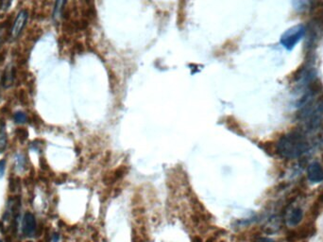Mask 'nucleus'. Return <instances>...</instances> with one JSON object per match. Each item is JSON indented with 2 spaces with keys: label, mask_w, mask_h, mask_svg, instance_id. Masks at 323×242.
<instances>
[{
  "label": "nucleus",
  "mask_w": 323,
  "mask_h": 242,
  "mask_svg": "<svg viewBox=\"0 0 323 242\" xmlns=\"http://www.w3.org/2000/svg\"><path fill=\"white\" fill-rule=\"evenodd\" d=\"M309 150L306 136L298 131H293L284 135L277 144V151L287 159L298 158Z\"/></svg>",
  "instance_id": "nucleus-1"
},
{
  "label": "nucleus",
  "mask_w": 323,
  "mask_h": 242,
  "mask_svg": "<svg viewBox=\"0 0 323 242\" xmlns=\"http://www.w3.org/2000/svg\"><path fill=\"white\" fill-rule=\"evenodd\" d=\"M304 26L297 25L291 27L281 37V44L286 48V50L291 51L298 44L299 40L303 38L305 34Z\"/></svg>",
  "instance_id": "nucleus-2"
},
{
  "label": "nucleus",
  "mask_w": 323,
  "mask_h": 242,
  "mask_svg": "<svg viewBox=\"0 0 323 242\" xmlns=\"http://www.w3.org/2000/svg\"><path fill=\"white\" fill-rule=\"evenodd\" d=\"M37 220L31 212H27L21 221V232L26 238H32L37 232Z\"/></svg>",
  "instance_id": "nucleus-3"
},
{
  "label": "nucleus",
  "mask_w": 323,
  "mask_h": 242,
  "mask_svg": "<svg viewBox=\"0 0 323 242\" xmlns=\"http://www.w3.org/2000/svg\"><path fill=\"white\" fill-rule=\"evenodd\" d=\"M28 18V13L27 10H21L19 13H17L14 21H13V26L10 29V37L15 40L18 38L22 31L24 30Z\"/></svg>",
  "instance_id": "nucleus-4"
},
{
  "label": "nucleus",
  "mask_w": 323,
  "mask_h": 242,
  "mask_svg": "<svg viewBox=\"0 0 323 242\" xmlns=\"http://www.w3.org/2000/svg\"><path fill=\"white\" fill-rule=\"evenodd\" d=\"M307 173L311 183L317 184L323 181V167L319 162L311 163L308 166Z\"/></svg>",
  "instance_id": "nucleus-5"
},
{
  "label": "nucleus",
  "mask_w": 323,
  "mask_h": 242,
  "mask_svg": "<svg viewBox=\"0 0 323 242\" xmlns=\"http://www.w3.org/2000/svg\"><path fill=\"white\" fill-rule=\"evenodd\" d=\"M14 168L16 171L24 172L27 169V159L24 153H16L14 156Z\"/></svg>",
  "instance_id": "nucleus-6"
},
{
  "label": "nucleus",
  "mask_w": 323,
  "mask_h": 242,
  "mask_svg": "<svg viewBox=\"0 0 323 242\" xmlns=\"http://www.w3.org/2000/svg\"><path fill=\"white\" fill-rule=\"evenodd\" d=\"M302 218V210L300 208H293L287 217V223L290 226H296Z\"/></svg>",
  "instance_id": "nucleus-7"
},
{
  "label": "nucleus",
  "mask_w": 323,
  "mask_h": 242,
  "mask_svg": "<svg viewBox=\"0 0 323 242\" xmlns=\"http://www.w3.org/2000/svg\"><path fill=\"white\" fill-rule=\"evenodd\" d=\"M8 144V137H7V133H6V127L5 123L1 122L0 124V153L5 152Z\"/></svg>",
  "instance_id": "nucleus-8"
},
{
  "label": "nucleus",
  "mask_w": 323,
  "mask_h": 242,
  "mask_svg": "<svg viewBox=\"0 0 323 242\" xmlns=\"http://www.w3.org/2000/svg\"><path fill=\"white\" fill-rule=\"evenodd\" d=\"M65 3H66V0H56L55 1V5H54V9H53V18L55 20H57L61 17Z\"/></svg>",
  "instance_id": "nucleus-9"
},
{
  "label": "nucleus",
  "mask_w": 323,
  "mask_h": 242,
  "mask_svg": "<svg viewBox=\"0 0 323 242\" xmlns=\"http://www.w3.org/2000/svg\"><path fill=\"white\" fill-rule=\"evenodd\" d=\"M27 115L24 112L22 111H17L13 114V121L16 123V124H25L27 121Z\"/></svg>",
  "instance_id": "nucleus-10"
},
{
  "label": "nucleus",
  "mask_w": 323,
  "mask_h": 242,
  "mask_svg": "<svg viewBox=\"0 0 323 242\" xmlns=\"http://www.w3.org/2000/svg\"><path fill=\"white\" fill-rule=\"evenodd\" d=\"M20 188V180L15 177L9 179V190L11 193H15Z\"/></svg>",
  "instance_id": "nucleus-11"
},
{
  "label": "nucleus",
  "mask_w": 323,
  "mask_h": 242,
  "mask_svg": "<svg viewBox=\"0 0 323 242\" xmlns=\"http://www.w3.org/2000/svg\"><path fill=\"white\" fill-rule=\"evenodd\" d=\"M15 134H16L17 138L19 139V141H20L21 143H24V142L27 139L28 133H27V131L26 129H24V128H18V129L16 130Z\"/></svg>",
  "instance_id": "nucleus-12"
},
{
  "label": "nucleus",
  "mask_w": 323,
  "mask_h": 242,
  "mask_svg": "<svg viewBox=\"0 0 323 242\" xmlns=\"http://www.w3.org/2000/svg\"><path fill=\"white\" fill-rule=\"evenodd\" d=\"M6 166H7V161L6 159L0 160V179L3 178L6 170Z\"/></svg>",
  "instance_id": "nucleus-13"
},
{
  "label": "nucleus",
  "mask_w": 323,
  "mask_h": 242,
  "mask_svg": "<svg viewBox=\"0 0 323 242\" xmlns=\"http://www.w3.org/2000/svg\"><path fill=\"white\" fill-rule=\"evenodd\" d=\"M4 39H5V29L4 28H0V49L3 45V42H4Z\"/></svg>",
  "instance_id": "nucleus-14"
},
{
  "label": "nucleus",
  "mask_w": 323,
  "mask_h": 242,
  "mask_svg": "<svg viewBox=\"0 0 323 242\" xmlns=\"http://www.w3.org/2000/svg\"><path fill=\"white\" fill-rule=\"evenodd\" d=\"M60 241V235L58 233L51 234V242H59Z\"/></svg>",
  "instance_id": "nucleus-15"
},
{
  "label": "nucleus",
  "mask_w": 323,
  "mask_h": 242,
  "mask_svg": "<svg viewBox=\"0 0 323 242\" xmlns=\"http://www.w3.org/2000/svg\"><path fill=\"white\" fill-rule=\"evenodd\" d=\"M40 166H42L43 169H48L49 168V166H48L47 163H46V160L44 158H41L40 159Z\"/></svg>",
  "instance_id": "nucleus-16"
},
{
  "label": "nucleus",
  "mask_w": 323,
  "mask_h": 242,
  "mask_svg": "<svg viewBox=\"0 0 323 242\" xmlns=\"http://www.w3.org/2000/svg\"><path fill=\"white\" fill-rule=\"evenodd\" d=\"M256 242H275L273 240H270V239H267V238H262V239H259L258 241Z\"/></svg>",
  "instance_id": "nucleus-17"
},
{
  "label": "nucleus",
  "mask_w": 323,
  "mask_h": 242,
  "mask_svg": "<svg viewBox=\"0 0 323 242\" xmlns=\"http://www.w3.org/2000/svg\"><path fill=\"white\" fill-rule=\"evenodd\" d=\"M320 201H321V202H323V195H321V197H320Z\"/></svg>",
  "instance_id": "nucleus-18"
},
{
  "label": "nucleus",
  "mask_w": 323,
  "mask_h": 242,
  "mask_svg": "<svg viewBox=\"0 0 323 242\" xmlns=\"http://www.w3.org/2000/svg\"><path fill=\"white\" fill-rule=\"evenodd\" d=\"M0 242H2V241H1V240H0Z\"/></svg>",
  "instance_id": "nucleus-19"
},
{
  "label": "nucleus",
  "mask_w": 323,
  "mask_h": 242,
  "mask_svg": "<svg viewBox=\"0 0 323 242\" xmlns=\"http://www.w3.org/2000/svg\"></svg>",
  "instance_id": "nucleus-20"
},
{
  "label": "nucleus",
  "mask_w": 323,
  "mask_h": 242,
  "mask_svg": "<svg viewBox=\"0 0 323 242\" xmlns=\"http://www.w3.org/2000/svg\"></svg>",
  "instance_id": "nucleus-21"
}]
</instances>
